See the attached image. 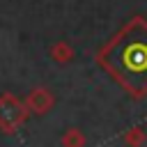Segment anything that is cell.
Segmentation results:
<instances>
[{
  "label": "cell",
  "instance_id": "1",
  "mask_svg": "<svg viewBox=\"0 0 147 147\" xmlns=\"http://www.w3.org/2000/svg\"><path fill=\"white\" fill-rule=\"evenodd\" d=\"M108 62L133 90L140 92L147 83V34L129 32L110 48Z\"/></svg>",
  "mask_w": 147,
  "mask_h": 147
}]
</instances>
